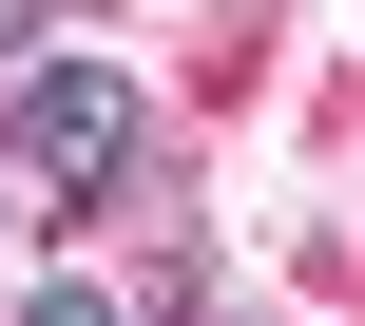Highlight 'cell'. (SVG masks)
<instances>
[{"instance_id": "cell-2", "label": "cell", "mask_w": 365, "mask_h": 326, "mask_svg": "<svg viewBox=\"0 0 365 326\" xmlns=\"http://www.w3.org/2000/svg\"><path fill=\"white\" fill-rule=\"evenodd\" d=\"M19 326H135V307H115V288H77V269H38V288H19Z\"/></svg>"}, {"instance_id": "cell-1", "label": "cell", "mask_w": 365, "mask_h": 326, "mask_svg": "<svg viewBox=\"0 0 365 326\" xmlns=\"http://www.w3.org/2000/svg\"><path fill=\"white\" fill-rule=\"evenodd\" d=\"M0 173H38L58 211L115 192V173H135V77H115V58H38L19 115H0Z\"/></svg>"}, {"instance_id": "cell-3", "label": "cell", "mask_w": 365, "mask_h": 326, "mask_svg": "<svg viewBox=\"0 0 365 326\" xmlns=\"http://www.w3.org/2000/svg\"><path fill=\"white\" fill-rule=\"evenodd\" d=\"M0 77H38V0H0Z\"/></svg>"}, {"instance_id": "cell-4", "label": "cell", "mask_w": 365, "mask_h": 326, "mask_svg": "<svg viewBox=\"0 0 365 326\" xmlns=\"http://www.w3.org/2000/svg\"><path fill=\"white\" fill-rule=\"evenodd\" d=\"M0 192H19V173H0ZM0 231H19V211H0Z\"/></svg>"}]
</instances>
